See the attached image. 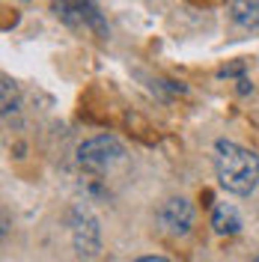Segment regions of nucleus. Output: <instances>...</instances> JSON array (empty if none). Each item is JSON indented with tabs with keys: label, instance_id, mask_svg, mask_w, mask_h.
Masks as SVG:
<instances>
[{
	"label": "nucleus",
	"instance_id": "obj_1",
	"mask_svg": "<svg viewBox=\"0 0 259 262\" xmlns=\"http://www.w3.org/2000/svg\"><path fill=\"white\" fill-rule=\"evenodd\" d=\"M214 173L221 188H227L229 194L247 196L259 185V158L250 149L229 143V140H218L214 146Z\"/></svg>",
	"mask_w": 259,
	"mask_h": 262
},
{
	"label": "nucleus",
	"instance_id": "obj_2",
	"mask_svg": "<svg viewBox=\"0 0 259 262\" xmlns=\"http://www.w3.org/2000/svg\"><path fill=\"white\" fill-rule=\"evenodd\" d=\"M57 18L69 27H90L98 36H107V24L98 12L96 0H51Z\"/></svg>",
	"mask_w": 259,
	"mask_h": 262
},
{
	"label": "nucleus",
	"instance_id": "obj_3",
	"mask_svg": "<svg viewBox=\"0 0 259 262\" xmlns=\"http://www.w3.org/2000/svg\"><path fill=\"white\" fill-rule=\"evenodd\" d=\"M119 155H122L119 140H116V137H107V134L93 137V140L81 143V149H78V161H81V167L90 170V173H104L114 161H119Z\"/></svg>",
	"mask_w": 259,
	"mask_h": 262
},
{
	"label": "nucleus",
	"instance_id": "obj_4",
	"mask_svg": "<svg viewBox=\"0 0 259 262\" xmlns=\"http://www.w3.org/2000/svg\"><path fill=\"white\" fill-rule=\"evenodd\" d=\"M158 221H161V227L167 235H188L191 227H194V209H191V203L188 200H182V196H173V200H167L161 206V212H158Z\"/></svg>",
	"mask_w": 259,
	"mask_h": 262
},
{
	"label": "nucleus",
	"instance_id": "obj_5",
	"mask_svg": "<svg viewBox=\"0 0 259 262\" xmlns=\"http://www.w3.org/2000/svg\"><path fill=\"white\" fill-rule=\"evenodd\" d=\"M229 18L242 30L259 33V0H232L229 3Z\"/></svg>",
	"mask_w": 259,
	"mask_h": 262
},
{
	"label": "nucleus",
	"instance_id": "obj_6",
	"mask_svg": "<svg viewBox=\"0 0 259 262\" xmlns=\"http://www.w3.org/2000/svg\"><path fill=\"white\" fill-rule=\"evenodd\" d=\"M211 227H214V232H218V235H232V232H239V229H242V214L235 212V206L221 203V206H214Z\"/></svg>",
	"mask_w": 259,
	"mask_h": 262
},
{
	"label": "nucleus",
	"instance_id": "obj_7",
	"mask_svg": "<svg viewBox=\"0 0 259 262\" xmlns=\"http://www.w3.org/2000/svg\"><path fill=\"white\" fill-rule=\"evenodd\" d=\"M15 86H12V81L9 78H3V114L9 116L12 111H15Z\"/></svg>",
	"mask_w": 259,
	"mask_h": 262
},
{
	"label": "nucleus",
	"instance_id": "obj_8",
	"mask_svg": "<svg viewBox=\"0 0 259 262\" xmlns=\"http://www.w3.org/2000/svg\"><path fill=\"white\" fill-rule=\"evenodd\" d=\"M137 262H170V259H164V256H140Z\"/></svg>",
	"mask_w": 259,
	"mask_h": 262
}]
</instances>
